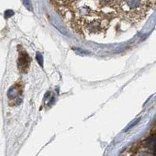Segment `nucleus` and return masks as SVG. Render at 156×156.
<instances>
[{"instance_id":"obj_1","label":"nucleus","mask_w":156,"mask_h":156,"mask_svg":"<svg viewBox=\"0 0 156 156\" xmlns=\"http://www.w3.org/2000/svg\"><path fill=\"white\" fill-rule=\"evenodd\" d=\"M30 57L25 51L21 52L18 58V66L22 71H27L30 65Z\"/></svg>"},{"instance_id":"obj_2","label":"nucleus","mask_w":156,"mask_h":156,"mask_svg":"<svg viewBox=\"0 0 156 156\" xmlns=\"http://www.w3.org/2000/svg\"><path fill=\"white\" fill-rule=\"evenodd\" d=\"M127 5L131 9L137 8L140 4L141 0H126Z\"/></svg>"},{"instance_id":"obj_3","label":"nucleus","mask_w":156,"mask_h":156,"mask_svg":"<svg viewBox=\"0 0 156 156\" xmlns=\"http://www.w3.org/2000/svg\"><path fill=\"white\" fill-rule=\"evenodd\" d=\"M18 91L16 87H12L9 89L7 93L8 98H14L18 95Z\"/></svg>"},{"instance_id":"obj_4","label":"nucleus","mask_w":156,"mask_h":156,"mask_svg":"<svg viewBox=\"0 0 156 156\" xmlns=\"http://www.w3.org/2000/svg\"><path fill=\"white\" fill-rule=\"evenodd\" d=\"M36 58L37 61V63H39V65L41 67H43L44 60H43V56L41 55V53H40V52H37Z\"/></svg>"},{"instance_id":"obj_5","label":"nucleus","mask_w":156,"mask_h":156,"mask_svg":"<svg viewBox=\"0 0 156 156\" xmlns=\"http://www.w3.org/2000/svg\"><path fill=\"white\" fill-rule=\"evenodd\" d=\"M23 5L25 6V7L28 10V11H31L33 10L32 6L30 0H22Z\"/></svg>"},{"instance_id":"obj_6","label":"nucleus","mask_w":156,"mask_h":156,"mask_svg":"<svg viewBox=\"0 0 156 156\" xmlns=\"http://www.w3.org/2000/svg\"><path fill=\"white\" fill-rule=\"evenodd\" d=\"M14 12L12 10H7L5 12V18L6 19L10 18L12 16H14Z\"/></svg>"},{"instance_id":"obj_7","label":"nucleus","mask_w":156,"mask_h":156,"mask_svg":"<svg viewBox=\"0 0 156 156\" xmlns=\"http://www.w3.org/2000/svg\"><path fill=\"white\" fill-rule=\"evenodd\" d=\"M141 118H138V119H137L135 122H133V123H131V125H130V126L127 127V128H126V130H125V132L128 131V130H130V129H131L133 127H135L136 125H137L138 123H139V122L140 121Z\"/></svg>"},{"instance_id":"obj_8","label":"nucleus","mask_w":156,"mask_h":156,"mask_svg":"<svg viewBox=\"0 0 156 156\" xmlns=\"http://www.w3.org/2000/svg\"><path fill=\"white\" fill-rule=\"evenodd\" d=\"M75 51H77V52L81 53V54H85V53L87 52L86 51H84L82 49H80V48H75Z\"/></svg>"}]
</instances>
